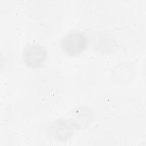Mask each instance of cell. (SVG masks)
<instances>
[{
    "label": "cell",
    "mask_w": 146,
    "mask_h": 146,
    "mask_svg": "<svg viewBox=\"0 0 146 146\" xmlns=\"http://www.w3.org/2000/svg\"><path fill=\"white\" fill-rule=\"evenodd\" d=\"M88 42L86 35L79 31H70L61 40V48L67 55H79L87 50Z\"/></svg>",
    "instance_id": "obj_1"
},
{
    "label": "cell",
    "mask_w": 146,
    "mask_h": 146,
    "mask_svg": "<svg viewBox=\"0 0 146 146\" xmlns=\"http://www.w3.org/2000/svg\"><path fill=\"white\" fill-rule=\"evenodd\" d=\"M47 51L43 46L33 43L27 46L23 52L22 59L25 64L31 68L42 67L47 58Z\"/></svg>",
    "instance_id": "obj_2"
},
{
    "label": "cell",
    "mask_w": 146,
    "mask_h": 146,
    "mask_svg": "<svg viewBox=\"0 0 146 146\" xmlns=\"http://www.w3.org/2000/svg\"><path fill=\"white\" fill-rule=\"evenodd\" d=\"M73 129L70 124L63 120H58L49 127L50 137L59 141H64L69 139L72 134Z\"/></svg>",
    "instance_id": "obj_3"
}]
</instances>
